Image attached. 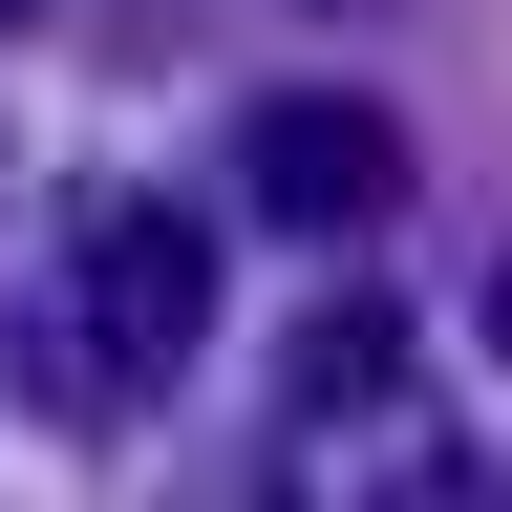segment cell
Instances as JSON below:
<instances>
[{
    "mask_svg": "<svg viewBox=\"0 0 512 512\" xmlns=\"http://www.w3.org/2000/svg\"><path fill=\"white\" fill-rule=\"evenodd\" d=\"M0 22H43V0H0Z\"/></svg>",
    "mask_w": 512,
    "mask_h": 512,
    "instance_id": "8992f818",
    "label": "cell"
},
{
    "mask_svg": "<svg viewBox=\"0 0 512 512\" xmlns=\"http://www.w3.org/2000/svg\"><path fill=\"white\" fill-rule=\"evenodd\" d=\"M192 342H214V235H192V214H150V192H128V214H86V278H64L43 384H64V406H150Z\"/></svg>",
    "mask_w": 512,
    "mask_h": 512,
    "instance_id": "6da1fadb",
    "label": "cell"
},
{
    "mask_svg": "<svg viewBox=\"0 0 512 512\" xmlns=\"http://www.w3.org/2000/svg\"><path fill=\"white\" fill-rule=\"evenodd\" d=\"M235 192H256V235H384L406 214V128H384L363 86H256V128H235Z\"/></svg>",
    "mask_w": 512,
    "mask_h": 512,
    "instance_id": "7a4b0ae2",
    "label": "cell"
},
{
    "mask_svg": "<svg viewBox=\"0 0 512 512\" xmlns=\"http://www.w3.org/2000/svg\"><path fill=\"white\" fill-rule=\"evenodd\" d=\"M491 342H512V278H491Z\"/></svg>",
    "mask_w": 512,
    "mask_h": 512,
    "instance_id": "5b68a950",
    "label": "cell"
},
{
    "mask_svg": "<svg viewBox=\"0 0 512 512\" xmlns=\"http://www.w3.org/2000/svg\"><path fill=\"white\" fill-rule=\"evenodd\" d=\"M363 512H491V470H470V448H406V470H384Z\"/></svg>",
    "mask_w": 512,
    "mask_h": 512,
    "instance_id": "277c9868",
    "label": "cell"
},
{
    "mask_svg": "<svg viewBox=\"0 0 512 512\" xmlns=\"http://www.w3.org/2000/svg\"><path fill=\"white\" fill-rule=\"evenodd\" d=\"M299 406H320V427L406 406V320H384V299H342V320H299Z\"/></svg>",
    "mask_w": 512,
    "mask_h": 512,
    "instance_id": "3957f363",
    "label": "cell"
}]
</instances>
